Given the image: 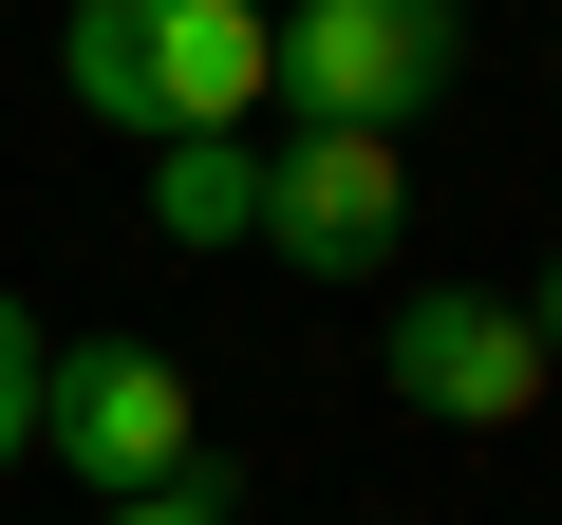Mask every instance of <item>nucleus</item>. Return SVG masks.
Here are the masks:
<instances>
[{
	"instance_id": "nucleus-1",
	"label": "nucleus",
	"mask_w": 562,
	"mask_h": 525,
	"mask_svg": "<svg viewBox=\"0 0 562 525\" xmlns=\"http://www.w3.org/2000/svg\"><path fill=\"white\" fill-rule=\"evenodd\" d=\"M57 76H76L94 132L188 150V132H244V113L281 94V20H262V0H76Z\"/></svg>"
},
{
	"instance_id": "nucleus-2",
	"label": "nucleus",
	"mask_w": 562,
	"mask_h": 525,
	"mask_svg": "<svg viewBox=\"0 0 562 525\" xmlns=\"http://www.w3.org/2000/svg\"><path fill=\"white\" fill-rule=\"evenodd\" d=\"M38 450H57L94 506H132V488H188V469H206V394H188V357H150V338H76V357L38 376Z\"/></svg>"
},
{
	"instance_id": "nucleus-3",
	"label": "nucleus",
	"mask_w": 562,
	"mask_h": 525,
	"mask_svg": "<svg viewBox=\"0 0 562 525\" xmlns=\"http://www.w3.org/2000/svg\"><path fill=\"white\" fill-rule=\"evenodd\" d=\"M469 57V0H281V94L301 132H413Z\"/></svg>"
},
{
	"instance_id": "nucleus-4",
	"label": "nucleus",
	"mask_w": 562,
	"mask_h": 525,
	"mask_svg": "<svg viewBox=\"0 0 562 525\" xmlns=\"http://www.w3.org/2000/svg\"><path fill=\"white\" fill-rule=\"evenodd\" d=\"M375 394H394L413 432H525V413H543V338H525L506 282H413V301L375 320Z\"/></svg>"
},
{
	"instance_id": "nucleus-5",
	"label": "nucleus",
	"mask_w": 562,
	"mask_h": 525,
	"mask_svg": "<svg viewBox=\"0 0 562 525\" xmlns=\"http://www.w3.org/2000/svg\"><path fill=\"white\" fill-rule=\"evenodd\" d=\"M394 225H413L394 132H281V150H262V244L301 262V282H375Z\"/></svg>"
},
{
	"instance_id": "nucleus-6",
	"label": "nucleus",
	"mask_w": 562,
	"mask_h": 525,
	"mask_svg": "<svg viewBox=\"0 0 562 525\" xmlns=\"http://www.w3.org/2000/svg\"><path fill=\"white\" fill-rule=\"evenodd\" d=\"M150 244H262V150L244 132H188V150H150Z\"/></svg>"
},
{
	"instance_id": "nucleus-7",
	"label": "nucleus",
	"mask_w": 562,
	"mask_h": 525,
	"mask_svg": "<svg viewBox=\"0 0 562 525\" xmlns=\"http://www.w3.org/2000/svg\"><path fill=\"white\" fill-rule=\"evenodd\" d=\"M38 376H57V338H38L20 282H0V469H38Z\"/></svg>"
},
{
	"instance_id": "nucleus-8",
	"label": "nucleus",
	"mask_w": 562,
	"mask_h": 525,
	"mask_svg": "<svg viewBox=\"0 0 562 525\" xmlns=\"http://www.w3.org/2000/svg\"><path fill=\"white\" fill-rule=\"evenodd\" d=\"M113 525H244V488H225V469H188V488H132Z\"/></svg>"
},
{
	"instance_id": "nucleus-9",
	"label": "nucleus",
	"mask_w": 562,
	"mask_h": 525,
	"mask_svg": "<svg viewBox=\"0 0 562 525\" xmlns=\"http://www.w3.org/2000/svg\"><path fill=\"white\" fill-rule=\"evenodd\" d=\"M506 301H525V338H543V376H562V244L525 262V282H506Z\"/></svg>"
},
{
	"instance_id": "nucleus-10",
	"label": "nucleus",
	"mask_w": 562,
	"mask_h": 525,
	"mask_svg": "<svg viewBox=\"0 0 562 525\" xmlns=\"http://www.w3.org/2000/svg\"><path fill=\"white\" fill-rule=\"evenodd\" d=\"M543 76H562V57H543Z\"/></svg>"
}]
</instances>
